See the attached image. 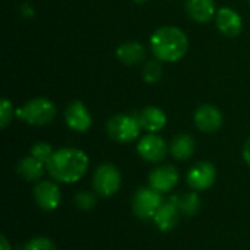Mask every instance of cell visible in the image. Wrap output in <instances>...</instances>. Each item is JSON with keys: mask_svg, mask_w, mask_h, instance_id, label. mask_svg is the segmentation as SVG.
Returning <instances> with one entry per match:
<instances>
[{"mask_svg": "<svg viewBox=\"0 0 250 250\" xmlns=\"http://www.w3.org/2000/svg\"><path fill=\"white\" fill-rule=\"evenodd\" d=\"M89 158L78 148H62L54 151L47 163V171L59 183H76L88 171Z\"/></svg>", "mask_w": 250, "mask_h": 250, "instance_id": "6da1fadb", "label": "cell"}, {"mask_svg": "<svg viewBox=\"0 0 250 250\" xmlns=\"http://www.w3.org/2000/svg\"><path fill=\"white\" fill-rule=\"evenodd\" d=\"M151 50L152 54L167 63L180 60L189 48L188 35L176 26H163L158 28L151 37Z\"/></svg>", "mask_w": 250, "mask_h": 250, "instance_id": "7a4b0ae2", "label": "cell"}, {"mask_svg": "<svg viewBox=\"0 0 250 250\" xmlns=\"http://www.w3.org/2000/svg\"><path fill=\"white\" fill-rule=\"evenodd\" d=\"M16 117L19 120L26 122L31 126H45L54 120L56 105L50 100L38 97L29 100L22 107H19L16 110Z\"/></svg>", "mask_w": 250, "mask_h": 250, "instance_id": "3957f363", "label": "cell"}, {"mask_svg": "<svg viewBox=\"0 0 250 250\" xmlns=\"http://www.w3.org/2000/svg\"><path fill=\"white\" fill-rule=\"evenodd\" d=\"M141 125L138 117L129 114H114L107 122V133L108 136L120 144H127L139 138Z\"/></svg>", "mask_w": 250, "mask_h": 250, "instance_id": "277c9868", "label": "cell"}, {"mask_svg": "<svg viewBox=\"0 0 250 250\" xmlns=\"http://www.w3.org/2000/svg\"><path fill=\"white\" fill-rule=\"evenodd\" d=\"M163 204H164V201H163L161 193L157 192L155 189H152L151 186L138 189L132 199L133 212L142 221L154 220L157 211L160 209V207Z\"/></svg>", "mask_w": 250, "mask_h": 250, "instance_id": "5b68a950", "label": "cell"}, {"mask_svg": "<svg viewBox=\"0 0 250 250\" xmlns=\"http://www.w3.org/2000/svg\"><path fill=\"white\" fill-rule=\"evenodd\" d=\"M122 186L120 170L114 164H101L97 167L92 177V188L97 195L110 198L119 192Z\"/></svg>", "mask_w": 250, "mask_h": 250, "instance_id": "8992f818", "label": "cell"}, {"mask_svg": "<svg viewBox=\"0 0 250 250\" xmlns=\"http://www.w3.org/2000/svg\"><path fill=\"white\" fill-rule=\"evenodd\" d=\"M37 207L42 211H54L62 202V192L59 185L51 180H41L34 186L32 190Z\"/></svg>", "mask_w": 250, "mask_h": 250, "instance_id": "52a82bcc", "label": "cell"}, {"mask_svg": "<svg viewBox=\"0 0 250 250\" xmlns=\"http://www.w3.org/2000/svg\"><path fill=\"white\" fill-rule=\"evenodd\" d=\"M215 180H217V170L214 164L208 161H201L195 164L193 167H190L186 176V182L189 188L196 192L209 189L215 183Z\"/></svg>", "mask_w": 250, "mask_h": 250, "instance_id": "ba28073f", "label": "cell"}, {"mask_svg": "<svg viewBox=\"0 0 250 250\" xmlns=\"http://www.w3.org/2000/svg\"><path fill=\"white\" fill-rule=\"evenodd\" d=\"M168 146L160 135L149 133L138 142V154L148 163H160L167 157Z\"/></svg>", "mask_w": 250, "mask_h": 250, "instance_id": "9c48e42d", "label": "cell"}, {"mask_svg": "<svg viewBox=\"0 0 250 250\" xmlns=\"http://www.w3.org/2000/svg\"><path fill=\"white\" fill-rule=\"evenodd\" d=\"M179 179H180L179 170L174 166L164 164V166H160V167L154 168L149 173L148 183L157 192L167 193V192H171L177 186Z\"/></svg>", "mask_w": 250, "mask_h": 250, "instance_id": "30bf717a", "label": "cell"}, {"mask_svg": "<svg viewBox=\"0 0 250 250\" xmlns=\"http://www.w3.org/2000/svg\"><path fill=\"white\" fill-rule=\"evenodd\" d=\"M193 120H195L196 127L205 133H214L220 130V127L223 126L221 111L211 104H204L198 107V110L195 111Z\"/></svg>", "mask_w": 250, "mask_h": 250, "instance_id": "8fae6325", "label": "cell"}, {"mask_svg": "<svg viewBox=\"0 0 250 250\" xmlns=\"http://www.w3.org/2000/svg\"><path fill=\"white\" fill-rule=\"evenodd\" d=\"M66 125L75 132H86L92 126V117L88 108L81 101H73L67 105L64 113Z\"/></svg>", "mask_w": 250, "mask_h": 250, "instance_id": "7c38bea8", "label": "cell"}, {"mask_svg": "<svg viewBox=\"0 0 250 250\" xmlns=\"http://www.w3.org/2000/svg\"><path fill=\"white\" fill-rule=\"evenodd\" d=\"M217 26L227 37H237L243 29L242 16L231 7H221L217 10Z\"/></svg>", "mask_w": 250, "mask_h": 250, "instance_id": "4fadbf2b", "label": "cell"}, {"mask_svg": "<svg viewBox=\"0 0 250 250\" xmlns=\"http://www.w3.org/2000/svg\"><path fill=\"white\" fill-rule=\"evenodd\" d=\"M139 125L142 129L148 130L149 133H157L161 129H164V126L167 125V116L166 113L154 105L145 107L138 116Z\"/></svg>", "mask_w": 250, "mask_h": 250, "instance_id": "5bb4252c", "label": "cell"}, {"mask_svg": "<svg viewBox=\"0 0 250 250\" xmlns=\"http://www.w3.org/2000/svg\"><path fill=\"white\" fill-rule=\"evenodd\" d=\"M179 217H180L179 208L171 201H168V202H164L160 207V209L157 211V214H155L152 221L160 229V231L168 233L173 229H176V226L179 223Z\"/></svg>", "mask_w": 250, "mask_h": 250, "instance_id": "9a60e30c", "label": "cell"}, {"mask_svg": "<svg viewBox=\"0 0 250 250\" xmlns=\"http://www.w3.org/2000/svg\"><path fill=\"white\" fill-rule=\"evenodd\" d=\"M186 10L193 21L207 23L215 15V3L214 0H186Z\"/></svg>", "mask_w": 250, "mask_h": 250, "instance_id": "2e32d148", "label": "cell"}, {"mask_svg": "<svg viewBox=\"0 0 250 250\" xmlns=\"http://www.w3.org/2000/svg\"><path fill=\"white\" fill-rule=\"evenodd\" d=\"M44 166H45L44 163L38 161L32 155H28V157H23L22 160H19V163L16 166V173L28 182H35L44 176V173H45Z\"/></svg>", "mask_w": 250, "mask_h": 250, "instance_id": "e0dca14e", "label": "cell"}, {"mask_svg": "<svg viewBox=\"0 0 250 250\" xmlns=\"http://www.w3.org/2000/svg\"><path fill=\"white\" fill-rule=\"evenodd\" d=\"M195 148H196L195 139L188 133L177 135L170 144V152L179 161L189 160L195 154Z\"/></svg>", "mask_w": 250, "mask_h": 250, "instance_id": "ac0fdd59", "label": "cell"}, {"mask_svg": "<svg viewBox=\"0 0 250 250\" xmlns=\"http://www.w3.org/2000/svg\"><path fill=\"white\" fill-rule=\"evenodd\" d=\"M116 56L125 64H138L145 57V48L136 41H129L116 50Z\"/></svg>", "mask_w": 250, "mask_h": 250, "instance_id": "d6986e66", "label": "cell"}, {"mask_svg": "<svg viewBox=\"0 0 250 250\" xmlns=\"http://www.w3.org/2000/svg\"><path fill=\"white\" fill-rule=\"evenodd\" d=\"M170 201L179 208L180 214L192 217L195 215L199 208H201V198L196 190L189 192V193H180V195H173Z\"/></svg>", "mask_w": 250, "mask_h": 250, "instance_id": "ffe728a7", "label": "cell"}, {"mask_svg": "<svg viewBox=\"0 0 250 250\" xmlns=\"http://www.w3.org/2000/svg\"><path fill=\"white\" fill-rule=\"evenodd\" d=\"M73 204L78 209L81 211H89L95 207L97 204V196L94 195V192H88V190H81L75 195Z\"/></svg>", "mask_w": 250, "mask_h": 250, "instance_id": "44dd1931", "label": "cell"}, {"mask_svg": "<svg viewBox=\"0 0 250 250\" xmlns=\"http://www.w3.org/2000/svg\"><path fill=\"white\" fill-rule=\"evenodd\" d=\"M54 151L51 148V145H48L47 142H35L32 146H31V154L34 158H37L38 161L44 163L47 166V163L50 161V158L53 157Z\"/></svg>", "mask_w": 250, "mask_h": 250, "instance_id": "7402d4cb", "label": "cell"}, {"mask_svg": "<svg viewBox=\"0 0 250 250\" xmlns=\"http://www.w3.org/2000/svg\"><path fill=\"white\" fill-rule=\"evenodd\" d=\"M161 70H163V69H161V64H160L158 62L152 60V62H148L146 66L144 67L142 76H144V79H145L148 83H155V82L160 81V78H161V75H163Z\"/></svg>", "mask_w": 250, "mask_h": 250, "instance_id": "603a6c76", "label": "cell"}, {"mask_svg": "<svg viewBox=\"0 0 250 250\" xmlns=\"http://www.w3.org/2000/svg\"><path fill=\"white\" fill-rule=\"evenodd\" d=\"M23 250H57L56 245L53 243L51 239L44 237V236H38V237H32L25 246Z\"/></svg>", "mask_w": 250, "mask_h": 250, "instance_id": "cb8c5ba5", "label": "cell"}, {"mask_svg": "<svg viewBox=\"0 0 250 250\" xmlns=\"http://www.w3.org/2000/svg\"><path fill=\"white\" fill-rule=\"evenodd\" d=\"M15 114H16V111H13L12 103L9 100L3 98L0 101V127L6 129L9 126V123L12 122Z\"/></svg>", "mask_w": 250, "mask_h": 250, "instance_id": "d4e9b609", "label": "cell"}, {"mask_svg": "<svg viewBox=\"0 0 250 250\" xmlns=\"http://www.w3.org/2000/svg\"><path fill=\"white\" fill-rule=\"evenodd\" d=\"M243 158H245L246 164L250 167V138L246 141V144L243 146Z\"/></svg>", "mask_w": 250, "mask_h": 250, "instance_id": "484cf974", "label": "cell"}, {"mask_svg": "<svg viewBox=\"0 0 250 250\" xmlns=\"http://www.w3.org/2000/svg\"><path fill=\"white\" fill-rule=\"evenodd\" d=\"M0 250H12V246L6 239V236H0Z\"/></svg>", "mask_w": 250, "mask_h": 250, "instance_id": "4316f807", "label": "cell"}, {"mask_svg": "<svg viewBox=\"0 0 250 250\" xmlns=\"http://www.w3.org/2000/svg\"><path fill=\"white\" fill-rule=\"evenodd\" d=\"M135 3H145V1H148V0H133Z\"/></svg>", "mask_w": 250, "mask_h": 250, "instance_id": "83f0119b", "label": "cell"}, {"mask_svg": "<svg viewBox=\"0 0 250 250\" xmlns=\"http://www.w3.org/2000/svg\"><path fill=\"white\" fill-rule=\"evenodd\" d=\"M249 1H250V0H249Z\"/></svg>", "mask_w": 250, "mask_h": 250, "instance_id": "f1b7e54d", "label": "cell"}]
</instances>
